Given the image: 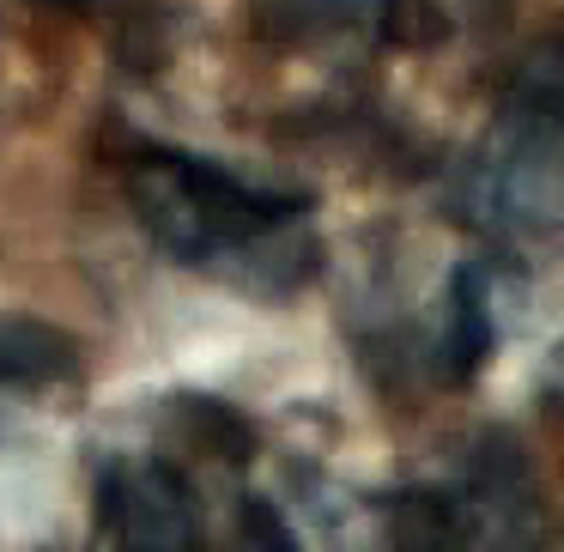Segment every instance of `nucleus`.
<instances>
[{
    "label": "nucleus",
    "instance_id": "nucleus-1",
    "mask_svg": "<svg viewBox=\"0 0 564 552\" xmlns=\"http://www.w3.org/2000/svg\"><path fill=\"white\" fill-rule=\"evenodd\" d=\"M122 201L176 268L249 297H292L322 268V225L304 188H273L195 147L122 128L110 140Z\"/></svg>",
    "mask_w": 564,
    "mask_h": 552
},
{
    "label": "nucleus",
    "instance_id": "nucleus-2",
    "mask_svg": "<svg viewBox=\"0 0 564 552\" xmlns=\"http://www.w3.org/2000/svg\"><path fill=\"white\" fill-rule=\"evenodd\" d=\"M558 62L540 43L503 110L455 176V219L503 249H552L558 237Z\"/></svg>",
    "mask_w": 564,
    "mask_h": 552
},
{
    "label": "nucleus",
    "instance_id": "nucleus-3",
    "mask_svg": "<svg viewBox=\"0 0 564 552\" xmlns=\"http://www.w3.org/2000/svg\"><path fill=\"white\" fill-rule=\"evenodd\" d=\"M382 522L401 546H516L540 528V491L522 450L474 437L449 455L437 479H413L382 498Z\"/></svg>",
    "mask_w": 564,
    "mask_h": 552
},
{
    "label": "nucleus",
    "instance_id": "nucleus-4",
    "mask_svg": "<svg viewBox=\"0 0 564 552\" xmlns=\"http://www.w3.org/2000/svg\"><path fill=\"white\" fill-rule=\"evenodd\" d=\"M195 467H213L200 455H188L183 443L159 437L147 450H122L98 467V534L110 546H207L213 540V510L207 491L195 486ZM225 474V467H213Z\"/></svg>",
    "mask_w": 564,
    "mask_h": 552
},
{
    "label": "nucleus",
    "instance_id": "nucleus-5",
    "mask_svg": "<svg viewBox=\"0 0 564 552\" xmlns=\"http://www.w3.org/2000/svg\"><path fill=\"white\" fill-rule=\"evenodd\" d=\"M491 353H498V273L486 261H462L449 273V292H443L431 358H437V377L462 389L486 370Z\"/></svg>",
    "mask_w": 564,
    "mask_h": 552
},
{
    "label": "nucleus",
    "instance_id": "nucleus-6",
    "mask_svg": "<svg viewBox=\"0 0 564 552\" xmlns=\"http://www.w3.org/2000/svg\"><path fill=\"white\" fill-rule=\"evenodd\" d=\"M79 377V346L43 316H0V401L55 394Z\"/></svg>",
    "mask_w": 564,
    "mask_h": 552
},
{
    "label": "nucleus",
    "instance_id": "nucleus-7",
    "mask_svg": "<svg viewBox=\"0 0 564 552\" xmlns=\"http://www.w3.org/2000/svg\"><path fill=\"white\" fill-rule=\"evenodd\" d=\"M503 13H510V0H382L377 25L394 50L431 55V50H455V43L498 31Z\"/></svg>",
    "mask_w": 564,
    "mask_h": 552
},
{
    "label": "nucleus",
    "instance_id": "nucleus-8",
    "mask_svg": "<svg viewBox=\"0 0 564 552\" xmlns=\"http://www.w3.org/2000/svg\"><path fill=\"white\" fill-rule=\"evenodd\" d=\"M261 43L273 50H322L377 25L382 0H249Z\"/></svg>",
    "mask_w": 564,
    "mask_h": 552
},
{
    "label": "nucleus",
    "instance_id": "nucleus-9",
    "mask_svg": "<svg viewBox=\"0 0 564 552\" xmlns=\"http://www.w3.org/2000/svg\"><path fill=\"white\" fill-rule=\"evenodd\" d=\"M50 7H62V13H86V19H110V13L140 7V0H50Z\"/></svg>",
    "mask_w": 564,
    "mask_h": 552
}]
</instances>
